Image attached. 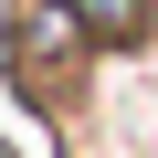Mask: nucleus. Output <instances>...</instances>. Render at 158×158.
Returning <instances> with one entry per match:
<instances>
[{
    "label": "nucleus",
    "mask_w": 158,
    "mask_h": 158,
    "mask_svg": "<svg viewBox=\"0 0 158 158\" xmlns=\"http://www.w3.org/2000/svg\"><path fill=\"white\" fill-rule=\"evenodd\" d=\"M95 21L74 11V0H11V85L32 106H63L74 85H85V63H95Z\"/></svg>",
    "instance_id": "nucleus-1"
},
{
    "label": "nucleus",
    "mask_w": 158,
    "mask_h": 158,
    "mask_svg": "<svg viewBox=\"0 0 158 158\" xmlns=\"http://www.w3.org/2000/svg\"><path fill=\"white\" fill-rule=\"evenodd\" d=\"M74 11L95 21V42H148V21H158V0H74Z\"/></svg>",
    "instance_id": "nucleus-2"
},
{
    "label": "nucleus",
    "mask_w": 158,
    "mask_h": 158,
    "mask_svg": "<svg viewBox=\"0 0 158 158\" xmlns=\"http://www.w3.org/2000/svg\"><path fill=\"white\" fill-rule=\"evenodd\" d=\"M0 158H21V148H11V137H0Z\"/></svg>",
    "instance_id": "nucleus-3"
}]
</instances>
